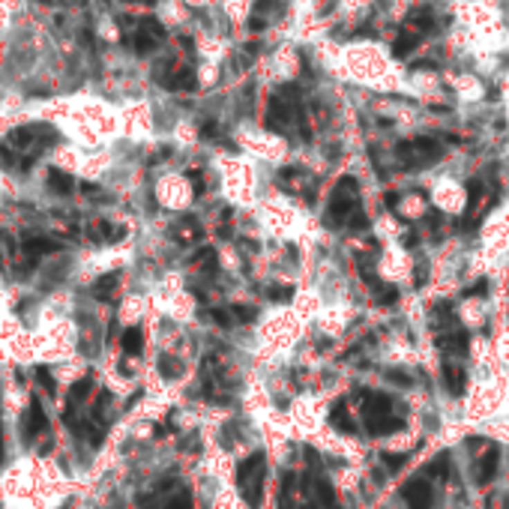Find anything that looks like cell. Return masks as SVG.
I'll return each mask as SVG.
<instances>
[{"mask_svg": "<svg viewBox=\"0 0 509 509\" xmlns=\"http://www.w3.org/2000/svg\"><path fill=\"white\" fill-rule=\"evenodd\" d=\"M342 63L357 81H366L375 90H398L402 75L396 72V63L389 60V51L378 42H351L342 48Z\"/></svg>", "mask_w": 509, "mask_h": 509, "instance_id": "1", "label": "cell"}, {"mask_svg": "<svg viewBox=\"0 0 509 509\" xmlns=\"http://www.w3.org/2000/svg\"><path fill=\"white\" fill-rule=\"evenodd\" d=\"M357 213H360V183L353 177H342L339 186H335L330 195L324 222L330 225V228H342V225H348V219H353Z\"/></svg>", "mask_w": 509, "mask_h": 509, "instance_id": "2", "label": "cell"}, {"mask_svg": "<svg viewBox=\"0 0 509 509\" xmlns=\"http://www.w3.org/2000/svg\"><path fill=\"white\" fill-rule=\"evenodd\" d=\"M237 488H240V497L249 506L261 503L263 488H267V461H263L261 452H249V456L240 461V468H237Z\"/></svg>", "mask_w": 509, "mask_h": 509, "instance_id": "3", "label": "cell"}, {"mask_svg": "<svg viewBox=\"0 0 509 509\" xmlns=\"http://www.w3.org/2000/svg\"><path fill=\"white\" fill-rule=\"evenodd\" d=\"M153 198L165 210H186L195 198V186L183 174H162L156 180V186H153Z\"/></svg>", "mask_w": 509, "mask_h": 509, "instance_id": "4", "label": "cell"}, {"mask_svg": "<svg viewBox=\"0 0 509 509\" xmlns=\"http://www.w3.org/2000/svg\"><path fill=\"white\" fill-rule=\"evenodd\" d=\"M398 494H402V501H405V509H434V503H438L434 485L429 476H411Z\"/></svg>", "mask_w": 509, "mask_h": 509, "instance_id": "5", "label": "cell"}, {"mask_svg": "<svg viewBox=\"0 0 509 509\" xmlns=\"http://www.w3.org/2000/svg\"><path fill=\"white\" fill-rule=\"evenodd\" d=\"M465 195H468L465 186H459L456 180H441V183L432 189V201H434V207H441L443 213H459L468 201Z\"/></svg>", "mask_w": 509, "mask_h": 509, "instance_id": "6", "label": "cell"}, {"mask_svg": "<svg viewBox=\"0 0 509 509\" xmlns=\"http://www.w3.org/2000/svg\"><path fill=\"white\" fill-rule=\"evenodd\" d=\"M168 237H171V243H177V246H198L204 237V228L195 216H180V219L171 222Z\"/></svg>", "mask_w": 509, "mask_h": 509, "instance_id": "7", "label": "cell"}, {"mask_svg": "<svg viewBox=\"0 0 509 509\" xmlns=\"http://www.w3.org/2000/svg\"><path fill=\"white\" fill-rule=\"evenodd\" d=\"M156 371H159V378L165 380V384H177V380L186 378L189 362L183 360V353H177V351H159Z\"/></svg>", "mask_w": 509, "mask_h": 509, "instance_id": "8", "label": "cell"}, {"mask_svg": "<svg viewBox=\"0 0 509 509\" xmlns=\"http://www.w3.org/2000/svg\"><path fill=\"white\" fill-rule=\"evenodd\" d=\"M497 470H501V450H497V447H485V450L476 456L474 483H476V485H488V483H492V479L497 476Z\"/></svg>", "mask_w": 509, "mask_h": 509, "instance_id": "9", "label": "cell"}, {"mask_svg": "<svg viewBox=\"0 0 509 509\" xmlns=\"http://www.w3.org/2000/svg\"><path fill=\"white\" fill-rule=\"evenodd\" d=\"M441 378H443V387H447L450 396H465L468 393V369L461 362L450 360L441 366Z\"/></svg>", "mask_w": 509, "mask_h": 509, "instance_id": "10", "label": "cell"}, {"mask_svg": "<svg viewBox=\"0 0 509 509\" xmlns=\"http://www.w3.org/2000/svg\"><path fill=\"white\" fill-rule=\"evenodd\" d=\"M141 317H144V297L129 290L117 306V321L123 326H141Z\"/></svg>", "mask_w": 509, "mask_h": 509, "instance_id": "11", "label": "cell"}, {"mask_svg": "<svg viewBox=\"0 0 509 509\" xmlns=\"http://www.w3.org/2000/svg\"><path fill=\"white\" fill-rule=\"evenodd\" d=\"M452 87H456V96L465 99V102H476V99H483V93H485L483 81L476 75H470V72H459V75L452 78Z\"/></svg>", "mask_w": 509, "mask_h": 509, "instance_id": "12", "label": "cell"}, {"mask_svg": "<svg viewBox=\"0 0 509 509\" xmlns=\"http://www.w3.org/2000/svg\"><path fill=\"white\" fill-rule=\"evenodd\" d=\"M144 330L141 326H123V335H120V351H123V357H132V360H138L141 353H144Z\"/></svg>", "mask_w": 509, "mask_h": 509, "instance_id": "13", "label": "cell"}, {"mask_svg": "<svg viewBox=\"0 0 509 509\" xmlns=\"http://www.w3.org/2000/svg\"><path fill=\"white\" fill-rule=\"evenodd\" d=\"M330 425L335 432H342V434H353L357 432V420L351 416V411L344 407V402H335L333 405V411H330Z\"/></svg>", "mask_w": 509, "mask_h": 509, "instance_id": "14", "label": "cell"}, {"mask_svg": "<svg viewBox=\"0 0 509 509\" xmlns=\"http://www.w3.org/2000/svg\"><path fill=\"white\" fill-rule=\"evenodd\" d=\"M398 213L402 216H411V219H420V216L425 213V198H420V195H405L402 201H398Z\"/></svg>", "mask_w": 509, "mask_h": 509, "instance_id": "15", "label": "cell"}, {"mask_svg": "<svg viewBox=\"0 0 509 509\" xmlns=\"http://www.w3.org/2000/svg\"><path fill=\"white\" fill-rule=\"evenodd\" d=\"M450 468H452L450 456H447V452H441L438 459L425 465V476H429V479H432V476H434V479H447V476H450Z\"/></svg>", "mask_w": 509, "mask_h": 509, "instance_id": "16", "label": "cell"}, {"mask_svg": "<svg viewBox=\"0 0 509 509\" xmlns=\"http://www.w3.org/2000/svg\"><path fill=\"white\" fill-rule=\"evenodd\" d=\"M156 45H159V39H153V36L147 33V30H138L132 36V48L138 51V54H150V51H156Z\"/></svg>", "mask_w": 509, "mask_h": 509, "instance_id": "17", "label": "cell"}, {"mask_svg": "<svg viewBox=\"0 0 509 509\" xmlns=\"http://www.w3.org/2000/svg\"><path fill=\"white\" fill-rule=\"evenodd\" d=\"M162 509H195L192 494H189V492L171 494V497H165V501H162Z\"/></svg>", "mask_w": 509, "mask_h": 509, "instance_id": "18", "label": "cell"}, {"mask_svg": "<svg viewBox=\"0 0 509 509\" xmlns=\"http://www.w3.org/2000/svg\"><path fill=\"white\" fill-rule=\"evenodd\" d=\"M384 378L389 380V384L402 387V389L414 387V378H411V371H402V369H387V371H384Z\"/></svg>", "mask_w": 509, "mask_h": 509, "instance_id": "19", "label": "cell"}, {"mask_svg": "<svg viewBox=\"0 0 509 509\" xmlns=\"http://www.w3.org/2000/svg\"><path fill=\"white\" fill-rule=\"evenodd\" d=\"M129 3H144V6H150V3H156V0H129Z\"/></svg>", "mask_w": 509, "mask_h": 509, "instance_id": "20", "label": "cell"}, {"mask_svg": "<svg viewBox=\"0 0 509 509\" xmlns=\"http://www.w3.org/2000/svg\"><path fill=\"white\" fill-rule=\"evenodd\" d=\"M303 509H321V506H317V503H306Z\"/></svg>", "mask_w": 509, "mask_h": 509, "instance_id": "21", "label": "cell"}, {"mask_svg": "<svg viewBox=\"0 0 509 509\" xmlns=\"http://www.w3.org/2000/svg\"><path fill=\"white\" fill-rule=\"evenodd\" d=\"M189 3H198V6H204V3H207V0H189Z\"/></svg>", "mask_w": 509, "mask_h": 509, "instance_id": "22", "label": "cell"}]
</instances>
